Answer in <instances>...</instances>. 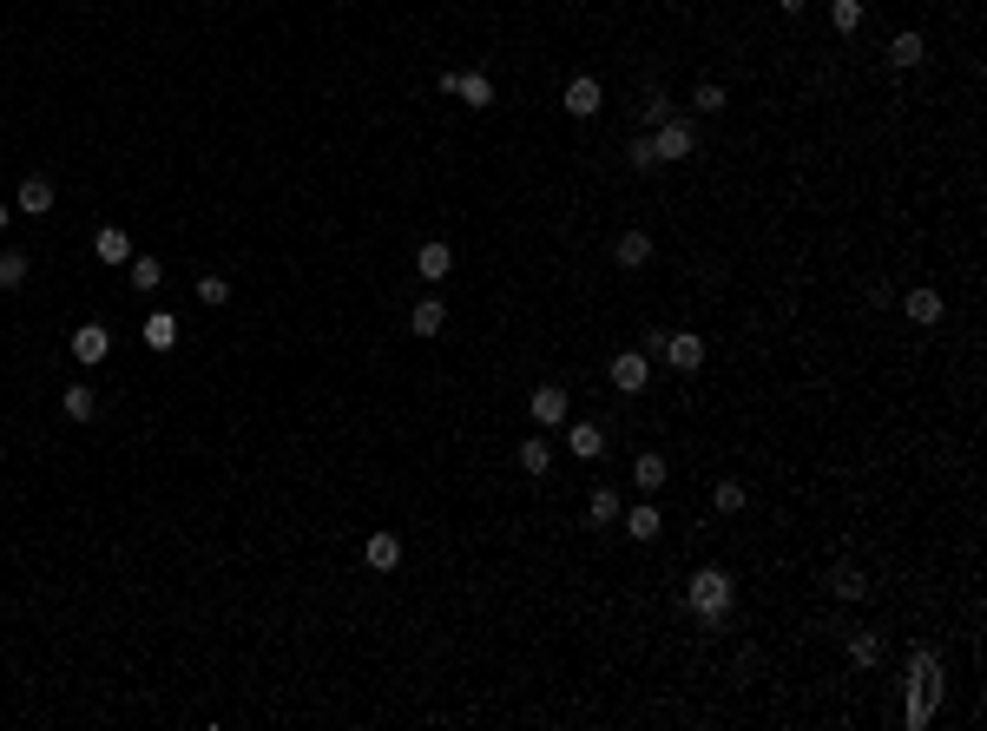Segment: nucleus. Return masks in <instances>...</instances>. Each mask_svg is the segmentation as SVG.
Masks as SVG:
<instances>
[{"instance_id":"1","label":"nucleus","mask_w":987,"mask_h":731,"mask_svg":"<svg viewBox=\"0 0 987 731\" xmlns=\"http://www.w3.org/2000/svg\"><path fill=\"white\" fill-rule=\"evenodd\" d=\"M685 606H691V620L705 626V633H718V626L731 620V606H737V580L724 567H698L685 580Z\"/></svg>"},{"instance_id":"2","label":"nucleus","mask_w":987,"mask_h":731,"mask_svg":"<svg viewBox=\"0 0 987 731\" xmlns=\"http://www.w3.org/2000/svg\"><path fill=\"white\" fill-rule=\"evenodd\" d=\"M527 415H533V429H566V415H573V396H566L560 382H540L527 396Z\"/></svg>"},{"instance_id":"3","label":"nucleus","mask_w":987,"mask_h":731,"mask_svg":"<svg viewBox=\"0 0 987 731\" xmlns=\"http://www.w3.org/2000/svg\"><path fill=\"white\" fill-rule=\"evenodd\" d=\"M652 152L658 165H678L698 152V132H691V119H665V126H652Z\"/></svg>"},{"instance_id":"4","label":"nucleus","mask_w":987,"mask_h":731,"mask_svg":"<svg viewBox=\"0 0 987 731\" xmlns=\"http://www.w3.org/2000/svg\"><path fill=\"white\" fill-rule=\"evenodd\" d=\"M606 382L619 389V396H639L645 382H652V356H645V350H619L606 363Z\"/></svg>"},{"instance_id":"5","label":"nucleus","mask_w":987,"mask_h":731,"mask_svg":"<svg viewBox=\"0 0 987 731\" xmlns=\"http://www.w3.org/2000/svg\"><path fill=\"white\" fill-rule=\"evenodd\" d=\"M560 106L573 112V119H599V106H606V86H599L593 73H573V80L560 86Z\"/></svg>"},{"instance_id":"6","label":"nucleus","mask_w":987,"mask_h":731,"mask_svg":"<svg viewBox=\"0 0 987 731\" xmlns=\"http://www.w3.org/2000/svg\"><path fill=\"white\" fill-rule=\"evenodd\" d=\"M658 356H665V369H678V376H698V369H705V336H691V330H672Z\"/></svg>"},{"instance_id":"7","label":"nucleus","mask_w":987,"mask_h":731,"mask_svg":"<svg viewBox=\"0 0 987 731\" xmlns=\"http://www.w3.org/2000/svg\"><path fill=\"white\" fill-rule=\"evenodd\" d=\"M106 356H112V330H106V323H79V330H73V363L79 369H99Z\"/></svg>"},{"instance_id":"8","label":"nucleus","mask_w":987,"mask_h":731,"mask_svg":"<svg viewBox=\"0 0 987 731\" xmlns=\"http://www.w3.org/2000/svg\"><path fill=\"white\" fill-rule=\"evenodd\" d=\"M566 455H573V461H599V455H606V429H599V422H573V415H566Z\"/></svg>"},{"instance_id":"9","label":"nucleus","mask_w":987,"mask_h":731,"mask_svg":"<svg viewBox=\"0 0 987 731\" xmlns=\"http://www.w3.org/2000/svg\"><path fill=\"white\" fill-rule=\"evenodd\" d=\"M902 317H909L915 323V330H935V323L941 317H948V303H941V290H909V297H902Z\"/></svg>"},{"instance_id":"10","label":"nucleus","mask_w":987,"mask_h":731,"mask_svg":"<svg viewBox=\"0 0 987 731\" xmlns=\"http://www.w3.org/2000/svg\"><path fill=\"white\" fill-rule=\"evenodd\" d=\"M362 560H369V573H395V567H402V534L376 527V534L362 541Z\"/></svg>"},{"instance_id":"11","label":"nucleus","mask_w":987,"mask_h":731,"mask_svg":"<svg viewBox=\"0 0 987 731\" xmlns=\"http://www.w3.org/2000/svg\"><path fill=\"white\" fill-rule=\"evenodd\" d=\"M14 211H27V218H47V211H53V178L27 172V178H20V191H14Z\"/></svg>"},{"instance_id":"12","label":"nucleus","mask_w":987,"mask_h":731,"mask_svg":"<svg viewBox=\"0 0 987 731\" xmlns=\"http://www.w3.org/2000/svg\"><path fill=\"white\" fill-rule=\"evenodd\" d=\"M619 527H626L632 541H658V534H665V514H658L652 501H632V508L619 514Z\"/></svg>"},{"instance_id":"13","label":"nucleus","mask_w":987,"mask_h":731,"mask_svg":"<svg viewBox=\"0 0 987 731\" xmlns=\"http://www.w3.org/2000/svg\"><path fill=\"white\" fill-rule=\"evenodd\" d=\"M612 264H619V271H645V264H652V238H645V231H619Z\"/></svg>"},{"instance_id":"14","label":"nucleus","mask_w":987,"mask_h":731,"mask_svg":"<svg viewBox=\"0 0 987 731\" xmlns=\"http://www.w3.org/2000/svg\"><path fill=\"white\" fill-rule=\"evenodd\" d=\"M415 271H422V284H441V277L455 271V251H448L441 238H428L422 251H415Z\"/></svg>"},{"instance_id":"15","label":"nucleus","mask_w":987,"mask_h":731,"mask_svg":"<svg viewBox=\"0 0 987 731\" xmlns=\"http://www.w3.org/2000/svg\"><path fill=\"white\" fill-rule=\"evenodd\" d=\"M93 257L99 264H132V238L119 231V224H99L93 231Z\"/></svg>"},{"instance_id":"16","label":"nucleus","mask_w":987,"mask_h":731,"mask_svg":"<svg viewBox=\"0 0 987 731\" xmlns=\"http://www.w3.org/2000/svg\"><path fill=\"white\" fill-rule=\"evenodd\" d=\"M928 60V40H922V33H895V40H889V66H895V73H909V66H922Z\"/></svg>"},{"instance_id":"17","label":"nucleus","mask_w":987,"mask_h":731,"mask_svg":"<svg viewBox=\"0 0 987 731\" xmlns=\"http://www.w3.org/2000/svg\"><path fill=\"white\" fill-rule=\"evenodd\" d=\"M665 481H672V468H665V455H652V448H645V455L632 461V488H639V494H658Z\"/></svg>"},{"instance_id":"18","label":"nucleus","mask_w":987,"mask_h":731,"mask_svg":"<svg viewBox=\"0 0 987 731\" xmlns=\"http://www.w3.org/2000/svg\"><path fill=\"white\" fill-rule=\"evenodd\" d=\"M139 336H145V350H158V356H165V350L178 343V317H165V310H152V317L139 323Z\"/></svg>"},{"instance_id":"19","label":"nucleus","mask_w":987,"mask_h":731,"mask_svg":"<svg viewBox=\"0 0 987 731\" xmlns=\"http://www.w3.org/2000/svg\"><path fill=\"white\" fill-rule=\"evenodd\" d=\"M441 323H448V303L441 297H422L415 310H408V330L415 336H441Z\"/></svg>"},{"instance_id":"20","label":"nucleus","mask_w":987,"mask_h":731,"mask_svg":"<svg viewBox=\"0 0 987 731\" xmlns=\"http://www.w3.org/2000/svg\"><path fill=\"white\" fill-rule=\"evenodd\" d=\"M619 514H626V501H619V488H593V494H586V521H593V527H612Z\"/></svg>"},{"instance_id":"21","label":"nucleus","mask_w":987,"mask_h":731,"mask_svg":"<svg viewBox=\"0 0 987 731\" xmlns=\"http://www.w3.org/2000/svg\"><path fill=\"white\" fill-rule=\"evenodd\" d=\"M455 99H468L474 112L494 106V80H487V73H455Z\"/></svg>"},{"instance_id":"22","label":"nucleus","mask_w":987,"mask_h":731,"mask_svg":"<svg viewBox=\"0 0 987 731\" xmlns=\"http://www.w3.org/2000/svg\"><path fill=\"white\" fill-rule=\"evenodd\" d=\"M882 652H889V646H882V633H876V626L849 633V659H856V666H882Z\"/></svg>"},{"instance_id":"23","label":"nucleus","mask_w":987,"mask_h":731,"mask_svg":"<svg viewBox=\"0 0 987 731\" xmlns=\"http://www.w3.org/2000/svg\"><path fill=\"white\" fill-rule=\"evenodd\" d=\"M60 409H66V422H93V415H99V396L86 389V382H73V389L60 396Z\"/></svg>"},{"instance_id":"24","label":"nucleus","mask_w":987,"mask_h":731,"mask_svg":"<svg viewBox=\"0 0 987 731\" xmlns=\"http://www.w3.org/2000/svg\"><path fill=\"white\" fill-rule=\"evenodd\" d=\"M862 20H869V0H830V27L843 33V40L862 27Z\"/></svg>"},{"instance_id":"25","label":"nucleus","mask_w":987,"mask_h":731,"mask_svg":"<svg viewBox=\"0 0 987 731\" xmlns=\"http://www.w3.org/2000/svg\"><path fill=\"white\" fill-rule=\"evenodd\" d=\"M830 593H836V600H869V573L836 567V573H830Z\"/></svg>"},{"instance_id":"26","label":"nucleus","mask_w":987,"mask_h":731,"mask_svg":"<svg viewBox=\"0 0 987 731\" xmlns=\"http://www.w3.org/2000/svg\"><path fill=\"white\" fill-rule=\"evenodd\" d=\"M191 290H198V303H204V310H224V303H231V277H218V271H204Z\"/></svg>"},{"instance_id":"27","label":"nucleus","mask_w":987,"mask_h":731,"mask_svg":"<svg viewBox=\"0 0 987 731\" xmlns=\"http://www.w3.org/2000/svg\"><path fill=\"white\" fill-rule=\"evenodd\" d=\"M711 501H718V514H744V501H751V488H744L737 475H724L718 488H711Z\"/></svg>"},{"instance_id":"28","label":"nucleus","mask_w":987,"mask_h":731,"mask_svg":"<svg viewBox=\"0 0 987 731\" xmlns=\"http://www.w3.org/2000/svg\"><path fill=\"white\" fill-rule=\"evenodd\" d=\"M27 271H33L27 251H0V290H20V284H27Z\"/></svg>"},{"instance_id":"29","label":"nucleus","mask_w":987,"mask_h":731,"mask_svg":"<svg viewBox=\"0 0 987 731\" xmlns=\"http://www.w3.org/2000/svg\"><path fill=\"white\" fill-rule=\"evenodd\" d=\"M639 112H645V132H652V126H665V119H678V106H672V93H665V86H652Z\"/></svg>"},{"instance_id":"30","label":"nucleus","mask_w":987,"mask_h":731,"mask_svg":"<svg viewBox=\"0 0 987 731\" xmlns=\"http://www.w3.org/2000/svg\"><path fill=\"white\" fill-rule=\"evenodd\" d=\"M126 277H132V290H158L165 284V264H158V257H132Z\"/></svg>"},{"instance_id":"31","label":"nucleus","mask_w":987,"mask_h":731,"mask_svg":"<svg viewBox=\"0 0 987 731\" xmlns=\"http://www.w3.org/2000/svg\"><path fill=\"white\" fill-rule=\"evenodd\" d=\"M520 468H527V475H547V468H553V448L540 442V435H527V442H520Z\"/></svg>"},{"instance_id":"32","label":"nucleus","mask_w":987,"mask_h":731,"mask_svg":"<svg viewBox=\"0 0 987 731\" xmlns=\"http://www.w3.org/2000/svg\"><path fill=\"white\" fill-rule=\"evenodd\" d=\"M691 112H724V86L718 80H698V86H691Z\"/></svg>"},{"instance_id":"33","label":"nucleus","mask_w":987,"mask_h":731,"mask_svg":"<svg viewBox=\"0 0 987 731\" xmlns=\"http://www.w3.org/2000/svg\"><path fill=\"white\" fill-rule=\"evenodd\" d=\"M626 159H632V172H658V152H652V132H639V139L626 145Z\"/></svg>"},{"instance_id":"34","label":"nucleus","mask_w":987,"mask_h":731,"mask_svg":"<svg viewBox=\"0 0 987 731\" xmlns=\"http://www.w3.org/2000/svg\"><path fill=\"white\" fill-rule=\"evenodd\" d=\"M777 7H784V14H790V20H797V14H803V7H810V0H777Z\"/></svg>"},{"instance_id":"35","label":"nucleus","mask_w":987,"mask_h":731,"mask_svg":"<svg viewBox=\"0 0 987 731\" xmlns=\"http://www.w3.org/2000/svg\"><path fill=\"white\" fill-rule=\"evenodd\" d=\"M7 218H14V205H7V198H0V231H7Z\"/></svg>"}]
</instances>
